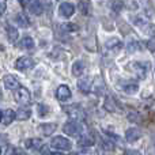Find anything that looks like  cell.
<instances>
[{
    "label": "cell",
    "instance_id": "obj_1",
    "mask_svg": "<svg viewBox=\"0 0 155 155\" xmlns=\"http://www.w3.org/2000/svg\"><path fill=\"white\" fill-rule=\"evenodd\" d=\"M63 131H64V134L70 135V136H78L83 132V127L79 121H70V123L64 124Z\"/></svg>",
    "mask_w": 155,
    "mask_h": 155
},
{
    "label": "cell",
    "instance_id": "obj_2",
    "mask_svg": "<svg viewBox=\"0 0 155 155\" xmlns=\"http://www.w3.org/2000/svg\"><path fill=\"white\" fill-rule=\"evenodd\" d=\"M34 67V60L29 56H22L15 61V68L18 71H29Z\"/></svg>",
    "mask_w": 155,
    "mask_h": 155
},
{
    "label": "cell",
    "instance_id": "obj_3",
    "mask_svg": "<svg viewBox=\"0 0 155 155\" xmlns=\"http://www.w3.org/2000/svg\"><path fill=\"white\" fill-rule=\"evenodd\" d=\"M14 99H15V102H18V104H21V105L29 104L30 102L29 90H27L26 87H19L18 90H15V93H14Z\"/></svg>",
    "mask_w": 155,
    "mask_h": 155
},
{
    "label": "cell",
    "instance_id": "obj_4",
    "mask_svg": "<svg viewBox=\"0 0 155 155\" xmlns=\"http://www.w3.org/2000/svg\"><path fill=\"white\" fill-rule=\"evenodd\" d=\"M52 147L56 148V150L65 151V150H70L71 148V142L68 139H65V137H63V136H57L52 140Z\"/></svg>",
    "mask_w": 155,
    "mask_h": 155
},
{
    "label": "cell",
    "instance_id": "obj_5",
    "mask_svg": "<svg viewBox=\"0 0 155 155\" xmlns=\"http://www.w3.org/2000/svg\"><path fill=\"white\" fill-rule=\"evenodd\" d=\"M59 12H60V15L64 16V18H70V16H72L74 12H75V7H74V4H71V3H68V2H63L59 7Z\"/></svg>",
    "mask_w": 155,
    "mask_h": 155
},
{
    "label": "cell",
    "instance_id": "obj_6",
    "mask_svg": "<svg viewBox=\"0 0 155 155\" xmlns=\"http://www.w3.org/2000/svg\"><path fill=\"white\" fill-rule=\"evenodd\" d=\"M3 84H4V87L8 88V90H18V88L21 87L19 80L12 75H5L3 78Z\"/></svg>",
    "mask_w": 155,
    "mask_h": 155
},
{
    "label": "cell",
    "instance_id": "obj_7",
    "mask_svg": "<svg viewBox=\"0 0 155 155\" xmlns=\"http://www.w3.org/2000/svg\"><path fill=\"white\" fill-rule=\"evenodd\" d=\"M64 110L68 113L71 118H74L72 121H79L83 118V110L79 106H67L64 107Z\"/></svg>",
    "mask_w": 155,
    "mask_h": 155
},
{
    "label": "cell",
    "instance_id": "obj_8",
    "mask_svg": "<svg viewBox=\"0 0 155 155\" xmlns=\"http://www.w3.org/2000/svg\"><path fill=\"white\" fill-rule=\"evenodd\" d=\"M56 98L59 99V101H68V99L71 98V90L68 86L65 84H61L59 88H57L56 91Z\"/></svg>",
    "mask_w": 155,
    "mask_h": 155
},
{
    "label": "cell",
    "instance_id": "obj_9",
    "mask_svg": "<svg viewBox=\"0 0 155 155\" xmlns=\"http://www.w3.org/2000/svg\"><path fill=\"white\" fill-rule=\"evenodd\" d=\"M57 125L53 123H48V124H41L40 127H38V129H40V132L44 135V136H51L52 134H53L54 131H56Z\"/></svg>",
    "mask_w": 155,
    "mask_h": 155
},
{
    "label": "cell",
    "instance_id": "obj_10",
    "mask_svg": "<svg viewBox=\"0 0 155 155\" xmlns=\"http://www.w3.org/2000/svg\"><path fill=\"white\" fill-rule=\"evenodd\" d=\"M140 136H142V132L136 128H129L128 131L125 132V139H127V142H129V143L136 142Z\"/></svg>",
    "mask_w": 155,
    "mask_h": 155
},
{
    "label": "cell",
    "instance_id": "obj_11",
    "mask_svg": "<svg viewBox=\"0 0 155 155\" xmlns=\"http://www.w3.org/2000/svg\"><path fill=\"white\" fill-rule=\"evenodd\" d=\"M131 67H132V70L135 71V74H136L140 79H144V78H146L147 70H146V65L144 64H142V63H132Z\"/></svg>",
    "mask_w": 155,
    "mask_h": 155
},
{
    "label": "cell",
    "instance_id": "obj_12",
    "mask_svg": "<svg viewBox=\"0 0 155 155\" xmlns=\"http://www.w3.org/2000/svg\"><path fill=\"white\" fill-rule=\"evenodd\" d=\"M27 5H29L30 12L34 14V15H41L44 11L42 3L41 2H27Z\"/></svg>",
    "mask_w": 155,
    "mask_h": 155
},
{
    "label": "cell",
    "instance_id": "obj_13",
    "mask_svg": "<svg viewBox=\"0 0 155 155\" xmlns=\"http://www.w3.org/2000/svg\"><path fill=\"white\" fill-rule=\"evenodd\" d=\"M78 87H79V90L82 91V93H88V91L91 90V87H93L91 79L90 78H82V79L78 82Z\"/></svg>",
    "mask_w": 155,
    "mask_h": 155
},
{
    "label": "cell",
    "instance_id": "obj_14",
    "mask_svg": "<svg viewBox=\"0 0 155 155\" xmlns=\"http://www.w3.org/2000/svg\"><path fill=\"white\" fill-rule=\"evenodd\" d=\"M78 143H79V146H82V147H88V146H93L94 143H95V137H94L93 134L83 135Z\"/></svg>",
    "mask_w": 155,
    "mask_h": 155
},
{
    "label": "cell",
    "instance_id": "obj_15",
    "mask_svg": "<svg viewBox=\"0 0 155 155\" xmlns=\"http://www.w3.org/2000/svg\"><path fill=\"white\" fill-rule=\"evenodd\" d=\"M30 116H31V110L29 107H19L18 112L15 113V118L19 121L27 120V118H30Z\"/></svg>",
    "mask_w": 155,
    "mask_h": 155
},
{
    "label": "cell",
    "instance_id": "obj_16",
    "mask_svg": "<svg viewBox=\"0 0 155 155\" xmlns=\"http://www.w3.org/2000/svg\"><path fill=\"white\" fill-rule=\"evenodd\" d=\"M106 48L110 49V51H113V52L120 51V49L123 48V42H121L118 38H110V40L106 42Z\"/></svg>",
    "mask_w": 155,
    "mask_h": 155
},
{
    "label": "cell",
    "instance_id": "obj_17",
    "mask_svg": "<svg viewBox=\"0 0 155 155\" xmlns=\"http://www.w3.org/2000/svg\"><path fill=\"white\" fill-rule=\"evenodd\" d=\"M14 120H15V112H14V110H11V109L4 110L3 117H2V121L4 123V125H10Z\"/></svg>",
    "mask_w": 155,
    "mask_h": 155
},
{
    "label": "cell",
    "instance_id": "obj_18",
    "mask_svg": "<svg viewBox=\"0 0 155 155\" xmlns=\"http://www.w3.org/2000/svg\"><path fill=\"white\" fill-rule=\"evenodd\" d=\"M84 72V64L82 61H75L72 65V75L74 76H80Z\"/></svg>",
    "mask_w": 155,
    "mask_h": 155
},
{
    "label": "cell",
    "instance_id": "obj_19",
    "mask_svg": "<svg viewBox=\"0 0 155 155\" xmlns=\"http://www.w3.org/2000/svg\"><path fill=\"white\" fill-rule=\"evenodd\" d=\"M18 30L15 29L14 26H7V37L10 42H15L18 40Z\"/></svg>",
    "mask_w": 155,
    "mask_h": 155
},
{
    "label": "cell",
    "instance_id": "obj_20",
    "mask_svg": "<svg viewBox=\"0 0 155 155\" xmlns=\"http://www.w3.org/2000/svg\"><path fill=\"white\" fill-rule=\"evenodd\" d=\"M15 19H16V23H18L21 27H27V26H30L29 18H27V16L25 15L23 12H22V14H18Z\"/></svg>",
    "mask_w": 155,
    "mask_h": 155
},
{
    "label": "cell",
    "instance_id": "obj_21",
    "mask_svg": "<svg viewBox=\"0 0 155 155\" xmlns=\"http://www.w3.org/2000/svg\"><path fill=\"white\" fill-rule=\"evenodd\" d=\"M140 29H142L147 35H150V37H155V26H154L153 23H148V22H146V23L143 25Z\"/></svg>",
    "mask_w": 155,
    "mask_h": 155
},
{
    "label": "cell",
    "instance_id": "obj_22",
    "mask_svg": "<svg viewBox=\"0 0 155 155\" xmlns=\"http://www.w3.org/2000/svg\"><path fill=\"white\" fill-rule=\"evenodd\" d=\"M19 46H21L22 49H33L34 48V42H33V40L30 37H25V38H22V41L19 42Z\"/></svg>",
    "mask_w": 155,
    "mask_h": 155
},
{
    "label": "cell",
    "instance_id": "obj_23",
    "mask_svg": "<svg viewBox=\"0 0 155 155\" xmlns=\"http://www.w3.org/2000/svg\"><path fill=\"white\" fill-rule=\"evenodd\" d=\"M105 109L109 110V112H116V102L113 101L112 97H106V99H105Z\"/></svg>",
    "mask_w": 155,
    "mask_h": 155
},
{
    "label": "cell",
    "instance_id": "obj_24",
    "mask_svg": "<svg viewBox=\"0 0 155 155\" xmlns=\"http://www.w3.org/2000/svg\"><path fill=\"white\" fill-rule=\"evenodd\" d=\"M123 88H124V91H125V93H128V94H135L137 90H139V86H137L136 83H128V84H125Z\"/></svg>",
    "mask_w": 155,
    "mask_h": 155
},
{
    "label": "cell",
    "instance_id": "obj_25",
    "mask_svg": "<svg viewBox=\"0 0 155 155\" xmlns=\"http://www.w3.org/2000/svg\"><path fill=\"white\" fill-rule=\"evenodd\" d=\"M25 144H26V148H35L37 150L41 143H40V139H27Z\"/></svg>",
    "mask_w": 155,
    "mask_h": 155
},
{
    "label": "cell",
    "instance_id": "obj_26",
    "mask_svg": "<svg viewBox=\"0 0 155 155\" xmlns=\"http://www.w3.org/2000/svg\"><path fill=\"white\" fill-rule=\"evenodd\" d=\"M79 10L83 15H87L88 10H90V3L88 2H79Z\"/></svg>",
    "mask_w": 155,
    "mask_h": 155
},
{
    "label": "cell",
    "instance_id": "obj_27",
    "mask_svg": "<svg viewBox=\"0 0 155 155\" xmlns=\"http://www.w3.org/2000/svg\"><path fill=\"white\" fill-rule=\"evenodd\" d=\"M37 110H38V114H40L41 117L46 116V114H48V112H49L48 106H45V105H38V106H37Z\"/></svg>",
    "mask_w": 155,
    "mask_h": 155
},
{
    "label": "cell",
    "instance_id": "obj_28",
    "mask_svg": "<svg viewBox=\"0 0 155 155\" xmlns=\"http://www.w3.org/2000/svg\"><path fill=\"white\" fill-rule=\"evenodd\" d=\"M140 48H142V46H140V44H139V42H131V44L128 45V51H129V52L139 51Z\"/></svg>",
    "mask_w": 155,
    "mask_h": 155
},
{
    "label": "cell",
    "instance_id": "obj_29",
    "mask_svg": "<svg viewBox=\"0 0 155 155\" xmlns=\"http://www.w3.org/2000/svg\"><path fill=\"white\" fill-rule=\"evenodd\" d=\"M5 8H7V3L4 0H0V15H3L5 12Z\"/></svg>",
    "mask_w": 155,
    "mask_h": 155
},
{
    "label": "cell",
    "instance_id": "obj_30",
    "mask_svg": "<svg viewBox=\"0 0 155 155\" xmlns=\"http://www.w3.org/2000/svg\"><path fill=\"white\" fill-rule=\"evenodd\" d=\"M65 29H67L68 31H76L78 26L76 25H72V23H68V25H65Z\"/></svg>",
    "mask_w": 155,
    "mask_h": 155
},
{
    "label": "cell",
    "instance_id": "obj_31",
    "mask_svg": "<svg viewBox=\"0 0 155 155\" xmlns=\"http://www.w3.org/2000/svg\"><path fill=\"white\" fill-rule=\"evenodd\" d=\"M147 46H148V49H150L151 52H155V41H150Z\"/></svg>",
    "mask_w": 155,
    "mask_h": 155
},
{
    "label": "cell",
    "instance_id": "obj_32",
    "mask_svg": "<svg viewBox=\"0 0 155 155\" xmlns=\"http://www.w3.org/2000/svg\"><path fill=\"white\" fill-rule=\"evenodd\" d=\"M7 143V135H0V144H5Z\"/></svg>",
    "mask_w": 155,
    "mask_h": 155
},
{
    "label": "cell",
    "instance_id": "obj_33",
    "mask_svg": "<svg viewBox=\"0 0 155 155\" xmlns=\"http://www.w3.org/2000/svg\"><path fill=\"white\" fill-rule=\"evenodd\" d=\"M48 147H46V146H42V147H41V155H49V153H48Z\"/></svg>",
    "mask_w": 155,
    "mask_h": 155
},
{
    "label": "cell",
    "instance_id": "obj_34",
    "mask_svg": "<svg viewBox=\"0 0 155 155\" xmlns=\"http://www.w3.org/2000/svg\"><path fill=\"white\" fill-rule=\"evenodd\" d=\"M125 155H142L139 153V151H135V150H131V151H128Z\"/></svg>",
    "mask_w": 155,
    "mask_h": 155
},
{
    "label": "cell",
    "instance_id": "obj_35",
    "mask_svg": "<svg viewBox=\"0 0 155 155\" xmlns=\"http://www.w3.org/2000/svg\"><path fill=\"white\" fill-rule=\"evenodd\" d=\"M15 155H27V154H26V153H23V151H22V150H19V148H16Z\"/></svg>",
    "mask_w": 155,
    "mask_h": 155
},
{
    "label": "cell",
    "instance_id": "obj_36",
    "mask_svg": "<svg viewBox=\"0 0 155 155\" xmlns=\"http://www.w3.org/2000/svg\"><path fill=\"white\" fill-rule=\"evenodd\" d=\"M51 155H63V154L61 153H52Z\"/></svg>",
    "mask_w": 155,
    "mask_h": 155
},
{
    "label": "cell",
    "instance_id": "obj_37",
    "mask_svg": "<svg viewBox=\"0 0 155 155\" xmlns=\"http://www.w3.org/2000/svg\"><path fill=\"white\" fill-rule=\"evenodd\" d=\"M2 117H3V113L0 112V121H2Z\"/></svg>",
    "mask_w": 155,
    "mask_h": 155
},
{
    "label": "cell",
    "instance_id": "obj_38",
    "mask_svg": "<svg viewBox=\"0 0 155 155\" xmlns=\"http://www.w3.org/2000/svg\"><path fill=\"white\" fill-rule=\"evenodd\" d=\"M0 102H2V90H0Z\"/></svg>",
    "mask_w": 155,
    "mask_h": 155
},
{
    "label": "cell",
    "instance_id": "obj_39",
    "mask_svg": "<svg viewBox=\"0 0 155 155\" xmlns=\"http://www.w3.org/2000/svg\"><path fill=\"white\" fill-rule=\"evenodd\" d=\"M70 155H78V154H76V153H71Z\"/></svg>",
    "mask_w": 155,
    "mask_h": 155
},
{
    "label": "cell",
    "instance_id": "obj_40",
    "mask_svg": "<svg viewBox=\"0 0 155 155\" xmlns=\"http://www.w3.org/2000/svg\"><path fill=\"white\" fill-rule=\"evenodd\" d=\"M0 155H2V150H0Z\"/></svg>",
    "mask_w": 155,
    "mask_h": 155
}]
</instances>
